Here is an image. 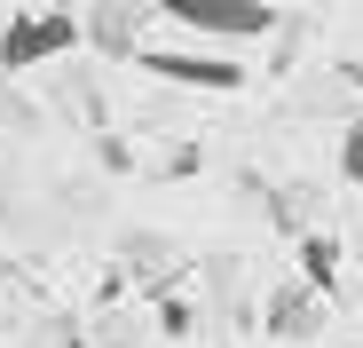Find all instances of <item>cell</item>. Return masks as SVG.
I'll use <instances>...</instances> for the list:
<instances>
[{"instance_id":"3957f363","label":"cell","mask_w":363,"mask_h":348,"mask_svg":"<svg viewBox=\"0 0 363 348\" xmlns=\"http://www.w3.org/2000/svg\"><path fill=\"white\" fill-rule=\"evenodd\" d=\"M135 64L166 87H198V95H237L245 87L237 48H135Z\"/></svg>"},{"instance_id":"8992f818","label":"cell","mask_w":363,"mask_h":348,"mask_svg":"<svg viewBox=\"0 0 363 348\" xmlns=\"http://www.w3.org/2000/svg\"><path fill=\"white\" fill-rule=\"evenodd\" d=\"M300 285L332 301V285H340V238H324V229H308V238H300Z\"/></svg>"},{"instance_id":"7a4b0ae2","label":"cell","mask_w":363,"mask_h":348,"mask_svg":"<svg viewBox=\"0 0 363 348\" xmlns=\"http://www.w3.org/2000/svg\"><path fill=\"white\" fill-rule=\"evenodd\" d=\"M79 48V9H24V16H9L0 24V72H40V64H55V55H72Z\"/></svg>"},{"instance_id":"5b68a950","label":"cell","mask_w":363,"mask_h":348,"mask_svg":"<svg viewBox=\"0 0 363 348\" xmlns=\"http://www.w3.org/2000/svg\"><path fill=\"white\" fill-rule=\"evenodd\" d=\"M79 40H95L111 64H127V55L143 48V40H135V0H95V9L79 16Z\"/></svg>"},{"instance_id":"6da1fadb","label":"cell","mask_w":363,"mask_h":348,"mask_svg":"<svg viewBox=\"0 0 363 348\" xmlns=\"http://www.w3.org/2000/svg\"><path fill=\"white\" fill-rule=\"evenodd\" d=\"M158 9L182 24V32H198L213 48H253L284 24V9H269V0H158Z\"/></svg>"},{"instance_id":"52a82bcc","label":"cell","mask_w":363,"mask_h":348,"mask_svg":"<svg viewBox=\"0 0 363 348\" xmlns=\"http://www.w3.org/2000/svg\"><path fill=\"white\" fill-rule=\"evenodd\" d=\"M340 174L363 183V119H347V135H340Z\"/></svg>"},{"instance_id":"277c9868","label":"cell","mask_w":363,"mask_h":348,"mask_svg":"<svg viewBox=\"0 0 363 348\" xmlns=\"http://www.w3.org/2000/svg\"><path fill=\"white\" fill-rule=\"evenodd\" d=\"M324 332V293H308L300 277H284L269 293V340H316Z\"/></svg>"},{"instance_id":"9c48e42d","label":"cell","mask_w":363,"mask_h":348,"mask_svg":"<svg viewBox=\"0 0 363 348\" xmlns=\"http://www.w3.org/2000/svg\"><path fill=\"white\" fill-rule=\"evenodd\" d=\"M40 9H79V0H40Z\"/></svg>"},{"instance_id":"ba28073f","label":"cell","mask_w":363,"mask_h":348,"mask_svg":"<svg viewBox=\"0 0 363 348\" xmlns=\"http://www.w3.org/2000/svg\"><path fill=\"white\" fill-rule=\"evenodd\" d=\"M158 325H166V340H182V332L198 325V309H190V301H166V309H158Z\"/></svg>"}]
</instances>
